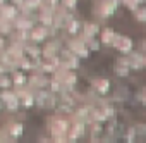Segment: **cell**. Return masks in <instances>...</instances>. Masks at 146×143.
I'll return each mask as SVG.
<instances>
[]
</instances>
